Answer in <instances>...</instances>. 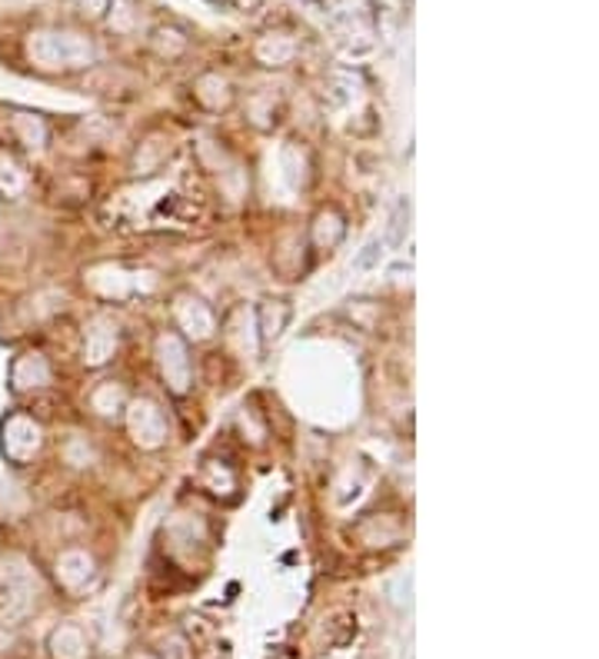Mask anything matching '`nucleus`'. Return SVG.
<instances>
[{
  "label": "nucleus",
  "mask_w": 599,
  "mask_h": 659,
  "mask_svg": "<svg viewBox=\"0 0 599 659\" xmlns=\"http://www.w3.org/2000/svg\"><path fill=\"white\" fill-rule=\"evenodd\" d=\"M117 213L111 227L130 230H163V227H184L194 223L197 207L177 184H166L160 177H147L117 194Z\"/></svg>",
  "instance_id": "f257e3e1"
},
{
  "label": "nucleus",
  "mask_w": 599,
  "mask_h": 659,
  "mask_svg": "<svg viewBox=\"0 0 599 659\" xmlns=\"http://www.w3.org/2000/svg\"><path fill=\"white\" fill-rule=\"evenodd\" d=\"M44 447V427L31 414H11L0 424V450L18 466L31 463Z\"/></svg>",
  "instance_id": "f03ea898"
},
{
  "label": "nucleus",
  "mask_w": 599,
  "mask_h": 659,
  "mask_svg": "<svg viewBox=\"0 0 599 659\" xmlns=\"http://www.w3.org/2000/svg\"><path fill=\"white\" fill-rule=\"evenodd\" d=\"M47 383H50V363L44 354L24 350L14 357V363H11V390L14 393H27V390L47 386Z\"/></svg>",
  "instance_id": "7ed1b4c3"
},
{
  "label": "nucleus",
  "mask_w": 599,
  "mask_h": 659,
  "mask_svg": "<svg viewBox=\"0 0 599 659\" xmlns=\"http://www.w3.org/2000/svg\"><path fill=\"white\" fill-rule=\"evenodd\" d=\"M184 303L191 307V313L181 303H174V316H177V326L187 334V340H210L214 337V326H217L214 310L204 300L191 297V293H184Z\"/></svg>",
  "instance_id": "20e7f679"
},
{
  "label": "nucleus",
  "mask_w": 599,
  "mask_h": 659,
  "mask_svg": "<svg viewBox=\"0 0 599 659\" xmlns=\"http://www.w3.org/2000/svg\"><path fill=\"white\" fill-rule=\"evenodd\" d=\"M130 420H134V440L147 450H157L163 443V433H166V424L160 417V406L150 403V400H140L130 406Z\"/></svg>",
  "instance_id": "39448f33"
},
{
  "label": "nucleus",
  "mask_w": 599,
  "mask_h": 659,
  "mask_svg": "<svg viewBox=\"0 0 599 659\" xmlns=\"http://www.w3.org/2000/svg\"><path fill=\"white\" fill-rule=\"evenodd\" d=\"M347 236V217L336 207H320L310 220V240L316 251H333V246Z\"/></svg>",
  "instance_id": "423d86ee"
},
{
  "label": "nucleus",
  "mask_w": 599,
  "mask_h": 659,
  "mask_svg": "<svg viewBox=\"0 0 599 659\" xmlns=\"http://www.w3.org/2000/svg\"><path fill=\"white\" fill-rule=\"evenodd\" d=\"M290 316H293V310H290L287 300H261V307H256V326H261V344L264 347L280 340Z\"/></svg>",
  "instance_id": "0eeeda50"
},
{
  "label": "nucleus",
  "mask_w": 599,
  "mask_h": 659,
  "mask_svg": "<svg viewBox=\"0 0 599 659\" xmlns=\"http://www.w3.org/2000/svg\"><path fill=\"white\" fill-rule=\"evenodd\" d=\"M166 347H170V357H174V360H170V363L160 360V373H163L166 386L174 390V393H187V386H191V360H187V347H184V340L174 337V334L166 337Z\"/></svg>",
  "instance_id": "6e6552de"
},
{
  "label": "nucleus",
  "mask_w": 599,
  "mask_h": 659,
  "mask_svg": "<svg viewBox=\"0 0 599 659\" xmlns=\"http://www.w3.org/2000/svg\"><path fill=\"white\" fill-rule=\"evenodd\" d=\"M27 190V174L18 163V157L0 153V197L4 200H18Z\"/></svg>",
  "instance_id": "1a4fd4ad"
},
{
  "label": "nucleus",
  "mask_w": 599,
  "mask_h": 659,
  "mask_svg": "<svg viewBox=\"0 0 599 659\" xmlns=\"http://www.w3.org/2000/svg\"><path fill=\"white\" fill-rule=\"evenodd\" d=\"M403 213H410V204H406V200H400V204H396V217H393V236H390L393 243H400V240H403Z\"/></svg>",
  "instance_id": "9d476101"
},
{
  "label": "nucleus",
  "mask_w": 599,
  "mask_h": 659,
  "mask_svg": "<svg viewBox=\"0 0 599 659\" xmlns=\"http://www.w3.org/2000/svg\"><path fill=\"white\" fill-rule=\"evenodd\" d=\"M377 251H380V243H370V246H367V254L357 261V267H360V270H364V267H370V264H373V257H377Z\"/></svg>",
  "instance_id": "9b49d317"
}]
</instances>
